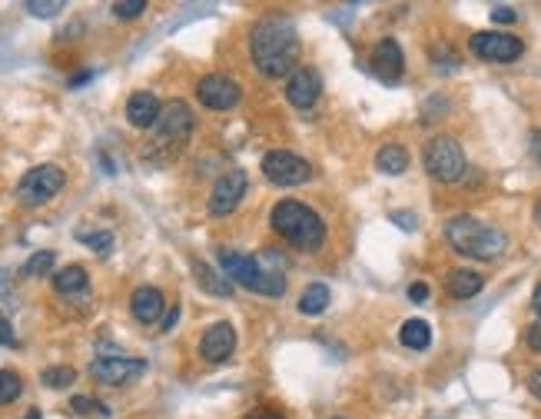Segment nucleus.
Instances as JSON below:
<instances>
[{
	"label": "nucleus",
	"instance_id": "nucleus-1",
	"mask_svg": "<svg viewBox=\"0 0 541 419\" xmlns=\"http://www.w3.org/2000/svg\"><path fill=\"white\" fill-rule=\"evenodd\" d=\"M300 34H296V24L290 17L272 14V17H262L252 24L250 54L262 77H290L292 70L300 67Z\"/></svg>",
	"mask_w": 541,
	"mask_h": 419
},
{
	"label": "nucleus",
	"instance_id": "nucleus-2",
	"mask_svg": "<svg viewBox=\"0 0 541 419\" xmlns=\"http://www.w3.org/2000/svg\"><path fill=\"white\" fill-rule=\"evenodd\" d=\"M445 240L452 246L455 254L472 256V260H482V264H492L508 250V236L498 226L485 224L478 216L458 214L445 224Z\"/></svg>",
	"mask_w": 541,
	"mask_h": 419
},
{
	"label": "nucleus",
	"instance_id": "nucleus-3",
	"mask_svg": "<svg viewBox=\"0 0 541 419\" xmlns=\"http://www.w3.org/2000/svg\"><path fill=\"white\" fill-rule=\"evenodd\" d=\"M270 226L276 230V236H282L290 246L302 250V254H312L326 244V224L322 216L306 206L302 200H280L272 206L270 214Z\"/></svg>",
	"mask_w": 541,
	"mask_h": 419
},
{
	"label": "nucleus",
	"instance_id": "nucleus-4",
	"mask_svg": "<svg viewBox=\"0 0 541 419\" xmlns=\"http://www.w3.org/2000/svg\"><path fill=\"white\" fill-rule=\"evenodd\" d=\"M276 254L250 256L240 250H220V266L222 274L232 283H242L246 290L262 293V296H282L286 293V276L282 270H276Z\"/></svg>",
	"mask_w": 541,
	"mask_h": 419
},
{
	"label": "nucleus",
	"instance_id": "nucleus-5",
	"mask_svg": "<svg viewBox=\"0 0 541 419\" xmlns=\"http://www.w3.org/2000/svg\"><path fill=\"white\" fill-rule=\"evenodd\" d=\"M422 164H426L428 176L438 180V184H458L465 176V150L455 137H432L422 154Z\"/></svg>",
	"mask_w": 541,
	"mask_h": 419
},
{
	"label": "nucleus",
	"instance_id": "nucleus-6",
	"mask_svg": "<svg viewBox=\"0 0 541 419\" xmlns=\"http://www.w3.org/2000/svg\"><path fill=\"white\" fill-rule=\"evenodd\" d=\"M64 184H67V176H64V170L57 164H40L20 176L17 196L24 206H44L64 190Z\"/></svg>",
	"mask_w": 541,
	"mask_h": 419
},
{
	"label": "nucleus",
	"instance_id": "nucleus-7",
	"mask_svg": "<svg viewBox=\"0 0 541 419\" xmlns=\"http://www.w3.org/2000/svg\"><path fill=\"white\" fill-rule=\"evenodd\" d=\"M262 176L276 186H300L312 180V166L292 150H270L262 156Z\"/></svg>",
	"mask_w": 541,
	"mask_h": 419
},
{
	"label": "nucleus",
	"instance_id": "nucleus-8",
	"mask_svg": "<svg viewBox=\"0 0 541 419\" xmlns=\"http://www.w3.org/2000/svg\"><path fill=\"white\" fill-rule=\"evenodd\" d=\"M468 50L488 64H515L525 54V44L512 34H502V30H478L468 40Z\"/></svg>",
	"mask_w": 541,
	"mask_h": 419
},
{
	"label": "nucleus",
	"instance_id": "nucleus-9",
	"mask_svg": "<svg viewBox=\"0 0 541 419\" xmlns=\"http://www.w3.org/2000/svg\"><path fill=\"white\" fill-rule=\"evenodd\" d=\"M153 134H156V144L160 146H170V150L183 146L186 140H190V134H193V114H190V107L180 104V100H173L170 107H163Z\"/></svg>",
	"mask_w": 541,
	"mask_h": 419
},
{
	"label": "nucleus",
	"instance_id": "nucleus-10",
	"mask_svg": "<svg viewBox=\"0 0 541 419\" xmlns=\"http://www.w3.org/2000/svg\"><path fill=\"white\" fill-rule=\"evenodd\" d=\"M146 373V360H133V356H97L90 363V376L107 386H126V383L140 380Z\"/></svg>",
	"mask_w": 541,
	"mask_h": 419
},
{
	"label": "nucleus",
	"instance_id": "nucleus-11",
	"mask_svg": "<svg viewBox=\"0 0 541 419\" xmlns=\"http://www.w3.org/2000/svg\"><path fill=\"white\" fill-rule=\"evenodd\" d=\"M196 97H200V104L206 110H220L222 114V110L240 107L242 87L232 77H226V74H210V77H203L196 84Z\"/></svg>",
	"mask_w": 541,
	"mask_h": 419
},
{
	"label": "nucleus",
	"instance_id": "nucleus-12",
	"mask_svg": "<svg viewBox=\"0 0 541 419\" xmlns=\"http://www.w3.org/2000/svg\"><path fill=\"white\" fill-rule=\"evenodd\" d=\"M322 97V77L316 67H296L286 77V100H290V107L296 110H312L316 104H320Z\"/></svg>",
	"mask_w": 541,
	"mask_h": 419
},
{
	"label": "nucleus",
	"instance_id": "nucleus-13",
	"mask_svg": "<svg viewBox=\"0 0 541 419\" xmlns=\"http://www.w3.org/2000/svg\"><path fill=\"white\" fill-rule=\"evenodd\" d=\"M246 186H250V176L242 174V170H230V174H222L220 180H216L213 194H210V214L230 216L232 210L242 204Z\"/></svg>",
	"mask_w": 541,
	"mask_h": 419
},
{
	"label": "nucleus",
	"instance_id": "nucleus-14",
	"mask_svg": "<svg viewBox=\"0 0 541 419\" xmlns=\"http://www.w3.org/2000/svg\"><path fill=\"white\" fill-rule=\"evenodd\" d=\"M372 70H376L379 80L398 84L402 70H406V54H402V47H398V40H392V37L379 40L376 47H372Z\"/></svg>",
	"mask_w": 541,
	"mask_h": 419
},
{
	"label": "nucleus",
	"instance_id": "nucleus-15",
	"mask_svg": "<svg viewBox=\"0 0 541 419\" xmlns=\"http://www.w3.org/2000/svg\"><path fill=\"white\" fill-rule=\"evenodd\" d=\"M236 350V330L230 323H213L206 326L203 340H200V356L206 363H226Z\"/></svg>",
	"mask_w": 541,
	"mask_h": 419
},
{
	"label": "nucleus",
	"instance_id": "nucleus-16",
	"mask_svg": "<svg viewBox=\"0 0 541 419\" xmlns=\"http://www.w3.org/2000/svg\"><path fill=\"white\" fill-rule=\"evenodd\" d=\"M160 114H163V107H160L156 94H150V90H136L133 97L126 100V120L136 130H153Z\"/></svg>",
	"mask_w": 541,
	"mask_h": 419
},
{
	"label": "nucleus",
	"instance_id": "nucleus-17",
	"mask_svg": "<svg viewBox=\"0 0 541 419\" xmlns=\"http://www.w3.org/2000/svg\"><path fill=\"white\" fill-rule=\"evenodd\" d=\"M130 310H133V316L143 326H150V323H160L166 313V303H163V293L156 290V286H136L133 296H130Z\"/></svg>",
	"mask_w": 541,
	"mask_h": 419
},
{
	"label": "nucleus",
	"instance_id": "nucleus-18",
	"mask_svg": "<svg viewBox=\"0 0 541 419\" xmlns=\"http://www.w3.org/2000/svg\"><path fill=\"white\" fill-rule=\"evenodd\" d=\"M54 290L67 300H80L90 293V276L84 266H64L60 274H54Z\"/></svg>",
	"mask_w": 541,
	"mask_h": 419
},
{
	"label": "nucleus",
	"instance_id": "nucleus-19",
	"mask_svg": "<svg viewBox=\"0 0 541 419\" xmlns=\"http://www.w3.org/2000/svg\"><path fill=\"white\" fill-rule=\"evenodd\" d=\"M485 286V280L475 270H452V274L445 276V293L452 296V300H472L478 296Z\"/></svg>",
	"mask_w": 541,
	"mask_h": 419
},
{
	"label": "nucleus",
	"instance_id": "nucleus-20",
	"mask_svg": "<svg viewBox=\"0 0 541 419\" xmlns=\"http://www.w3.org/2000/svg\"><path fill=\"white\" fill-rule=\"evenodd\" d=\"M376 166H379V170H382L386 176L406 174V170H408V150H406L402 144H386V146H379Z\"/></svg>",
	"mask_w": 541,
	"mask_h": 419
},
{
	"label": "nucleus",
	"instance_id": "nucleus-21",
	"mask_svg": "<svg viewBox=\"0 0 541 419\" xmlns=\"http://www.w3.org/2000/svg\"><path fill=\"white\" fill-rule=\"evenodd\" d=\"M329 300H332V293H329L326 283H310L300 296V313L302 316H322L329 310Z\"/></svg>",
	"mask_w": 541,
	"mask_h": 419
},
{
	"label": "nucleus",
	"instance_id": "nucleus-22",
	"mask_svg": "<svg viewBox=\"0 0 541 419\" xmlns=\"http://www.w3.org/2000/svg\"><path fill=\"white\" fill-rule=\"evenodd\" d=\"M398 340H402V346H408V350H428L432 326H428L426 320H406L402 330H398Z\"/></svg>",
	"mask_w": 541,
	"mask_h": 419
},
{
	"label": "nucleus",
	"instance_id": "nucleus-23",
	"mask_svg": "<svg viewBox=\"0 0 541 419\" xmlns=\"http://www.w3.org/2000/svg\"><path fill=\"white\" fill-rule=\"evenodd\" d=\"M193 276L200 280V286H203L210 296H220V300H226V296H232V286L226 280H222L220 274H213L206 264H200V260H193Z\"/></svg>",
	"mask_w": 541,
	"mask_h": 419
},
{
	"label": "nucleus",
	"instance_id": "nucleus-24",
	"mask_svg": "<svg viewBox=\"0 0 541 419\" xmlns=\"http://www.w3.org/2000/svg\"><path fill=\"white\" fill-rule=\"evenodd\" d=\"M74 380H77L74 366H47V370L40 373V383L47 390H67V386H74Z\"/></svg>",
	"mask_w": 541,
	"mask_h": 419
},
{
	"label": "nucleus",
	"instance_id": "nucleus-25",
	"mask_svg": "<svg viewBox=\"0 0 541 419\" xmlns=\"http://www.w3.org/2000/svg\"><path fill=\"white\" fill-rule=\"evenodd\" d=\"M77 240L100 256H107L113 250V234L110 230H77Z\"/></svg>",
	"mask_w": 541,
	"mask_h": 419
},
{
	"label": "nucleus",
	"instance_id": "nucleus-26",
	"mask_svg": "<svg viewBox=\"0 0 541 419\" xmlns=\"http://www.w3.org/2000/svg\"><path fill=\"white\" fill-rule=\"evenodd\" d=\"M20 393H24V380H20L17 373L0 370V406H10Z\"/></svg>",
	"mask_w": 541,
	"mask_h": 419
},
{
	"label": "nucleus",
	"instance_id": "nucleus-27",
	"mask_svg": "<svg viewBox=\"0 0 541 419\" xmlns=\"http://www.w3.org/2000/svg\"><path fill=\"white\" fill-rule=\"evenodd\" d=\"M54 260H57V254L54 250H37V254L30 256L27 266H24V274L27 276H44L54 270Z\"/></svg>",
	"mask_w": 541,
	"mask_h": 419
},
{
	"label": "nucleus",
	"instance_id": "nucleus-28",
	"mask_svg": "<svg viewBox=\"0 0 541 419\" xmlns=\"http://www.w3.org/2000/svg\"><path fill=\"white\" fill-rule=\"evenodd\" d=\"M24 7H27V14H34V17L50 20V17H57V14H64V0H27Z\"/></svg>",
	"mask_w": 541,
	"mask_h": 419
},
{
	"label": "nucleus",
	"instance_id": "nucleus-29",
	"mask_svg": "<svg viewBox=\"0 0 541 419\" xmlns=\"http://www.w3.org/2000/svg\"><path fill=\"white\" fill-rule=\"evenodd\" d=\"M70 410L77 413V416H90V413L110 416V406H107V403L93 400V396H74V400H70Z\"/></svg>",
	"mask_w": 541,
	"mask_h": 419
},
{
	"label": "nucleus",
	"instance_id": "nucleus-30",
	"mask_svg": "<svg viewBox=\"0 0 541 419\" xmlns=\"http://www.w3.org/2000/svg\"><path fill=\"white\" fill-rule=\"evenodd\" d=\"M146 10V0H120V4H113V17L120 20H136L140 14Z\"/></svg>",
	"mask_w": 541,
	"mask_h": 419
},
{
	"label": "nucleus",
	"instance_id": "nucleus-31",
	"mask_svg": "<svg viewBox=\"0 0 541 419\" xmlns=\"http://www.w3.org/2000/svg\"><path fill=\"white\" fill-rule=\"evenodd\" d=\"M0 346H17V336H14V326H10L7 313L0 310Z\"/></svg>",
	"mask_w": 541,
	"mask_h": 419
},
{
	"label": "nucleus",
	"instance_id": "nucleus-32",
	"mask_svg": "<svg viewBox=\"0 0 541 419\" xmlns=\"http://www.w3.org/2000/svg\"><path fill=\"white\" fill-rule=\"evenodd\" d=\"M525 343H528V350H532V353H541V320L535 323V326H528V333H525Z\"/></svg>",
	"mask_w": 541,
	"mask_h": 419
},
{
	"label": "nucleus",
	"instance_id": "nucleus-33",
	"mask_svg": "<svg viewBox=\"0 0 541 419\" xmlns=\"http://www.w3.org/2000/svg\"><path fill=\"white\" fill-rule=\"evenodd\" d=\"M492 20H495V24H515V20H518V14H515L512 7H492Z\"/></svg>",
	"mask_w": 541,
	"mask_h": 419
},
{
	"label": "nucleus",
	"instance_id": "nucleus-34",
	"mask_svg": "<svg viewBox=\"0 0 541 419\" xmlns=\"http://www.w3.org/2000/svg\"><path fill=\"white\" fill-rule=\"evenodd\" d=\"M389 220L402 226L406 234H412V230H416V216H412V214H389Z\"/></svg>",
	"mask_w": 541,
	"mask_h": 419
},
{
	"label": "nucleus",
	"instance_id": "nucleus-35",
	"mask_svg": "<svg viewBox=\"0 0 541 419\" xmlns=\"http://www.w3.org/2000/svg\"><path fill=\"white\" fill-rule=\"evenodd\" d=\"M408 300L412 303H422V300H428V283H412V286H408Z\"/></svg>",
	"mask_w": 541,
	"mask_h": 419
},
{
	"label": "nucleus",
	"instance_id": "nucleus-36",
	"mask_svg": "<svg viewBox=\"0 0 541 419\" xmlns=\"http://www.w3.org/2000/svg\"><path fill=\"white\" fill-rule=\"evenodd\" d=\"M176 320H180V306H170V310L163 313V320H160V330L170 333L176 326Z\"/></svg>",
	"mask_w": 541,
	"mask_h": 419
},
{
	"label": "nucleus",
	"instance_id": "nucleus-37",
	"mask_svg": "<svg viewBox=\"0 0 541 419\" xmlns=\"http://www.w3.org/2000/svg\"><path fill=\"white\" fill-rule=\"evenodd\" d=\"M246 419H286L280 410H272V406H256Z\"/></svg>",
	"mask_w": 541,
	"mask_h": 419
},
{
	"label": "nucleus",
	"instance_id": "nucleus-38",
	"mask_svg": "<svg viewBox=\"0 0 541 419\" xmlns=\"http://www.w3.org/2000/svg\"><path fill=\"white\" fill-rule=\"evenodd\" d=\"M528 150H532L535 164H541V130H532V137H528Z\"/></svg>",
	"mask_w": 541,
	"mask_h": 419
},
{
	"label": "nucleus",
	"instance_id": "nucleus-39",
	"mask_svg": "<svg viewBox=\"0 0 541 419\" xmlns=\"http://www.w3.org/2000/svg\"><path fill=\"white\" fill-rule=\"evenodd\" d=\"M528 390H532L535 400H541V370H535L532 376H528Z\"/></svg>",
	"mask_w": 541,
	"mask_h": 419
},
{
	"label": "nucleus",
	"instance_id": "nucleus-40",
	"mask_svg": "<svg viewBox=\"0 0 541 419\" xmlns=\"http://www.w3.org/2000/svg\"><path fill=\"white\" fill-rule=\"evenodd\" d=\"M90 77H93V70H84V74H77V77H70V87H84Z\"/></svg>",
	"mask_w": 541,
	"mask_h": 419
},
{
	"label": "nucleus",
	"instance_id": "nucleus-41",
	"mask_svg": "<svg viewBox=\"0 0 541 419\" xmlns=\"http://www.w3.org/2000/svg\"><path fill=\"white\" fill-rule=\"evenodd\" d=\"M532 310H535V316L541 320V283L535 286V293H532Z\"/></svg>",
	"mask_w": 541,
	"mask_h": 419
},
{
	"label": "nucleus",
	"instance_id": "nucleus-42",
	"mask_svg": "<svg viewBox=\"0 0 541 419\" xmlns=\"http://www.w3.org/2000/svg\"><path fill=\"white\" fill-rule=\"evenodd\" d=\"M535 224L541 226V196H538V204H535Z\"/></svg>",
	"mask_w": 541,
	"mask_h": 419
},
{
	"label": "nucleus",
	"instance_id": "nucleus-43",
	"mask_svg": "<svg viewBox=\"0 0 541 419\" xmlns=\"http://www.w3.org/2000/svg\"><path fill=\"white\" fill-rule=\"evenodd\" d=\"M24 419H44V413H40V410H30V413H27V416H24Z\"/></svg>",
	"mask_w": 541,
	"mask_h": 419
}]
</instances>
